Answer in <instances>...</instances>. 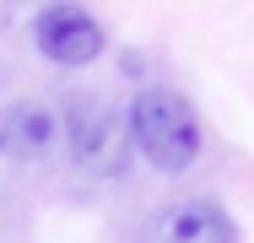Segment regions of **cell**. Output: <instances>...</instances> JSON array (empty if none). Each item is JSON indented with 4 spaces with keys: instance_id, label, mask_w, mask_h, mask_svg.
<instances>
[{
    "instance_id": "cell-1",
    "label": "cell",
    "mask_w": 254,
    "mask_h": 243,
    "mask_svg": "<svg viewBox=\"0 0 254 243\" xmlns=\"http://www.w3.org/2000/svg\"><path fill=\"white\" fill-rule=\"evenodd\" d=\"M125 124H130V146L152 162L157 173H184L200 157V119H195V108L184 97L168 92V87L135 92Z\"/></svg>"
},
{
    "instance_id": "cell-2",
    "label": "cell",
    "mask_w": 254,
    "mask_h": 243,
    "mask_svg": "<svg viewBox=\"0 0 254 243\" xmlns=\"http://www.w3.org/2000/svg\"><path fill=\"white\" fill-rule=\"evenodd\" d=\"M60 130H65V146H70V162L92 179H119L130 168V124L125 114L108 103V97H87L70 92L60 103Z\"/></svg>"
},
{
    "instance_id": "cell-3",
    "label": "cell",
    "mask_w": 254,
    "mask_h": 243,
    "mask_svg": "<svg viewBox=\"0 0 254 243\" xmlns=\"http://www.w3.org/2000/svg\"><path fill=\"white\" fill-rule=\"evenodd\" d=\"M33 38L44 49V60H54V65H87V60L103 54V27L81 5H49V11H38Z\"/></svg>"
},
{
    "instance_id": "cell-4",
    "label": "cell",
    "mask_w": 254,
    "mask_h": 243,
    "mask_svg": "<svg viewBox=\"0 0 254 243\" xmlns=\"http://www.w3.org/2000/svg\"><path fill=\"white\" fill-rule=\"evenodd\" d=\"M54 135H60V119L38 103H16L0 114V151L11 162H38L54 151Z\"/></svg>"
},
{
    "instance_id": "cell-5",
    "label": "cell",
    "mask_w": 254,
    "mask_h": 243,
    "mask_svg": "<svg viewBox=\"0 0 254 243\" xmlns=\"http://www.w3.org/2000/svg\"><path fill=\"white\" fill-rule=\"evenodd\" d=\"M157 238L162 243H233V227H227V216L211 200H184V205L162 211Z\"/></svg>"
}]
</instances>
